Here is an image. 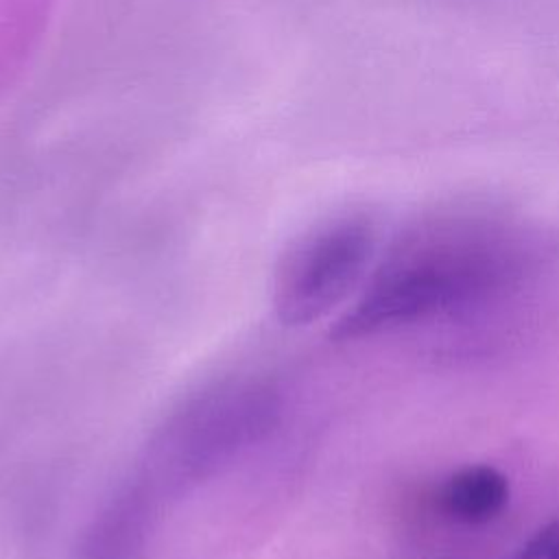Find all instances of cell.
<instances>
[{
	"label": "cell",
	"instance_id": "cell-5",
	"mask_svg": "<svg viewBox=\"0 0 559 559\" xmlns=\"http://www.w3.org/2000/svg\"><path fill=\"white\" fill-rule=\"evenodd\" d=\"M441 509L465 524L498 518L509 502V480L491 465H465L452 472L439 489Z\"/></svg>",
	"mask_w": 559,
	"mask_h": 559
},
{
	"label": "cell",
	"instance_id": "cell-2",
	"mask_svg": "<svg viewBox=\"0 0 559 559\" xmlns=\"http://www.w3.org/2000/svg\"><path fill=\"white\" fill-rule=\"evenodd\" d=\"M493 255V225L476 216H439L419 225L336 321L334 338L365 336L454 304L491 273Z\"/></svg>",
	"mask_w": 559,
	"mask_h": 559
},
{
	"label": "cell",
	"instance_id": "cell-4",
	"mask_svg": "<svg viewBox=\"0 0 559 559\" xmlns=\"http://www.w3.org/2000/svg\"><path fill=\"white\" fill-rule=\"evenodd\" d=\"M157 507L140 485L129 483L92 520L76 559H144Z\"/></svg>",
	"mask_w": 559,
	"mask_h": 559
},
{
	"label": "cell",
	"instance_id": "cell-3",
	"mask_svg": "<svg viewBox=\"0 0 559 559\" xmlns=\"http://www.w3.org/2000/svg\"><path fill=\"white\" fill-rule=\"evenodd\" d=\"M376 249V227L352 214L314 227L280 258L271 301L280 323L310 325L336 308L362 280Z\"/></svg>",
	"mask_w": 559,
	"mask_h": 559
},
{
	"label": "cell",
	"instance_id": "cell-1",
	"mask_svg": "<svg viewBox=\"0 0 559 559\" xmlns=\"http://www.w3.org/2000/svg\"><path fill=\"white\" fill-rule=\"evenodd\" d=\"M280 391L260 378L214 382L170 411L148 437L133 483L157 504L234 465L280 421Z\"/></svg>",
	"mask_w": 559,
	"mask_h": 559
},
{
	"label": "cell",
	"instance_id": "cell-6",
	"mask_svg": "<svg viewBox=\"0 0 559 559\" xmlns=\"http://www.w3.org/2000/svg\"><path fill=\"white\" fill-rule=\"evenodd\" d=\"M518 559H559V520L537 528L522 546Z\"/></svg>",
	"mask_w": 559,
	"mask_h": 559
}]
</instances>
